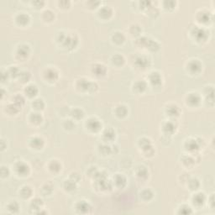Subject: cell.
Here are the masks:
<instances>
[{"mask_svg":"<svg viewBox=\"0 0 215 215\" xmlns=\"http://www.w3.org/2000/svg\"><path fill=\"white\" fill-rule=\"evenodd\" d=\"M42 202V200L39 198H36L35 200H33L31 202V208H32L31 209H39V210L41 209L40 208H41V206L43 204Z\"/></svg>","mask_w":215,"mask_h":215,"instance_id":"7c38bea8","label":"cell"},{"mask_svg":"<svg viewBox=\"0 0 215 215\" xmlns=\"http://www.w3.org/2000/svg\"><path fill=\"white\" fill-rule=\"evenodd\" d=\"M7 209L11 213H17L20 210V205L16 201H11V202L8 203Z\"/></svg>","mask_w":215,"mask_h":215,"instance_id":"5b68a950","label":"cell"},{"mask_svg":"<svg viewBox=\"0 0 215 215\" xmlns=\"http://www.w3.org/2000/svg\"><path fill=\"white\" fill-rule=\"evenodd\" d=\"M90 209V207L88 205V202H86L85 201H80L78 203V205L77 206V210H78L79 212L83 213H88V210Z\"/></svg>","mask_w":215,"mask_h":215,"instance_id":"8992f818","label":"cell"},{"mask_svg":"<svg viewBox=\"0 0 215 215\" xmlns=\"http://www.w3.org/2000/svg\"><path fill=\"white\" fill-rule=\"evenodd\" d=\"M188 103L190 104L195 105L196 104H198L200 101V98L198 95V93H190V95L188 96Z\"/></svg>","mask_w":215,"mask_h":215,"instance_id":"30bf717a","label":"cell"},{"mask_svg":"<svg viewBox=\"0 0 215 215\" xmlns=\"http://www.w3.org/2000/svg\"><path fill=\"white\" fill-rule=\"evenodd\" d=\"M32 106L33 108H35L36 110H40V109H43V108H44L45 104H44L42 99H36L35 101L32 102Z\"/></svg>","mask_w":215,"mask_h":215,"instance_id":"9c48e42d","label":"cell"},{"mask_svg":"<svg viewBox=\"0 0 215 215\" xmlns=\"http://www.w3.org/2000/svg\"><path fill=\"white\" fill-rule=\"evenodd\" d=\"M88 128L89 130H92V131H97L98 130L99 128H100V124H99L98 120H96L94 119H89V120H88Z\"/></svg>","mask_w":215,"mask_h":215,"instance_id":"52a82bcc","label":"cell"},{"mask_svg":"<svg viewBox=\"0 0 215 215\" xmlns=\"http://www.w3.org/2000/svg\"><path fill=\"white\" fill-rule=\"evenodd\" d=\"M112 40L116 45H122L124 42V40H125V37H124L123 33L117 31V32L114 33L113 37H112Z\"/></svg>","mask_w":215,"mask_h":215,"instance_id":"6da1fadb","label":"cell"},{"mask_svg":"<svg viewBox=\"0 0 215 215\" xmlns=\"http://www.w3.org/2000/svg\"><path fill=\"white\" fill-rule=\"evenodd\" d=\"M17 170L19 171V174L25 175V174H26L27 170H29V166H27L26 164H25V163L20 162L19 164V166H17Z\"/></svg>","mask_w":215,"mask_h":215,"instance_id":"8fae6325","label":"cell"},{"mask_svg":"<svg viewBox=\"0 0 215 215\" xmlns=\"http://www.w3.org/2000/svg\"><path fill=\"white\" fill-rule=\"evenodd\" d=\"M66 185H65V188L66 190V191H68V192H70V191H73V190H75L76 189L75 183H73L72 186H71V185H69L68 181H66Z\"/></svg>","mask_w":215,"mask_h":215,"instance_id":"5bb4252c","label":"cell"},{"mask_svg":"<svg viewBox=\"0 0 215 215\" xmlns=\"http://www.w3.org/2000/svg\"><path fill=\"white\" fill-rule=\"evenodd\" d=\"M18 55H20L21 57H26L29 55V46L26 45H22L20 46V48L18 50Z\"/></svg>","mask_w":215,"mask_h":215,"instance_id":"ba28073f","label":"cell"},{"mask_svg":"<svg viewBox=\"0 0 215 215\" xmlns=\"http://www.w3.org/2000/svg\"><path fill=\"white\" fill-rule=\"evenodd\" d=\"M25 94H26L28 97L32 98V97H35V96L37 94V92H38V88H37V87H36V85H29V86H27L26 88H25Z\"/></svg>","mask_w":215,"mask_h":215,"instance_id":"3957f363","label":"cell"},{"mask_svg":"<svg viewBox=\"0 0 215 215\" xmlns=\"http://www.w3.org/2000/svg\"><path fill=\"white\" fill-rule=\"evenodd\" d=\"M77 113H76L75 109L72 111V113H71L72 116L74 118V119H81V118H82V116H83V112H82V110H81V109H80V108H77Z\"/></svg>","mask_w":215,"mask_h":215,"instance_id":"4fadbf2b","label":"cell"},{"mask_svg":"<svg viewBox=\"0 0 215 215\" xmlns=\"http://www.w3.org/2000/svg\"><path fill=\"white\" fill-rule=\"evenodd\" d=\"M31 195H32V190L29 186H25L23 187H21L20 191V197H22L25 199H27L29 198Z\"/></svg>","mask_w":215,"mask_h":215,"instance_id":"277c9868","label":"cell"},{"mask_svg":"<svg viewBox=\"0 0 215 215\" xmlns=\"http://www.w3.org/2000/svg\"><path fill=\"white\" fill-rule=\"evenodd\" d=\"M205 202V197L203 193H197L194 194L192 198V202L196 206H201L203 204V202Z\"/></svg>","mask_w":215,"mask_h":215,"instance_id":"7a4b0ae2","label":"cell"}]
</instances>
